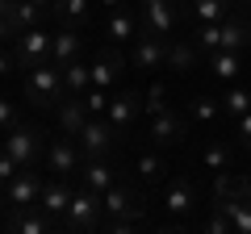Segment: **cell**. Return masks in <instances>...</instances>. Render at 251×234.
Masks as SVG:
<instances>
[{"label":"cell","instance_id":"6da1fadb","mask_svg":"<svg viewBox=\"0 0 251 234\" xmlns=\"http://www.w3.org/2000/svg\"><path fill=\"white\" fill-rule=\"evenodd\" d=\"M67 96V84H63V67L59 63H38L34 71H25V100L34 109H59Z\"/></svg>","mask_w":251,"mask_h":234},{"label":"cell","instance_id":"7a4b0ae2","mask_svg":"<svg viewBox=\"0 0 251 234\" xmlns=\"http://www.w3.org/2000/svg\"><path fill=\"white\" fill-rule=\"evenodd\" d=\"M100 201H105V213L113 217L117 230H126V226L143 222V213H147V201L138 197L134 188H126V184H113V188H109Z\"/></svg>","mask_w":251,"mask_h":234},{"label":"cell","instance_id":"3957f363","mask_svg":"<svg viewBox=\"0 0 251 234\" xmlns=\"http://www.w3.org/2000/svg\"><path fill=\"white\" fill-rule=\"evenodd\" d=\"M100 213H105V201H100V192L92 188H75L72 201H67V213H63V226L67 230H92V226L100 222Z\"/></svg>","mask_w":251,"mask_h":234},{"label":"cell","instance_id":"277c9868","mask_svg":"<svg viewBox=\"0 0 251 234\" xmlns=\"http://www.w3.org/2000/svg\"><path fill=\"white\" fill-rule=\"evenodd\" d=\"M13 54H17V67H25V71H34L38 63H50V42H54V34H46V29H25V34H17L13 38Z\"/></svg>","mask_w":251,"mask_h":234},{"label":"cell","instance_id":"5b68a950","mask_svg":"<svg viewBox=\"0 0 251 234\" xmlns=\"http://www.w3.org/2000/svg\"><path fill=\"white\" fill-rule=\"evenodd\" d=\"M75 142H80V155H84V159H105L109 146L117 142V130L109 126V117H88L84 130L75 134Z\"/></svg>","mask_w":251,"mask_h":234},{"label":"cell","instance_id":"8992f818","mask_svg":"<svg viewBox=\"0 0 251 234\" xmlns=\"http://www.w3.org/2000/svg\"><path fill=\"white\" fill-rule=\"evenodd\" d=\"M130 63H134L138 71H159V67H168V38L138 29L134 46H130Z\"/></svg>","mask_w":251,"mask_h":234},{"label":"cell","instance_id":"52a82bcc","mask_svg":"<svg viewBox=\"0 0 251 234\" xmlns=\"http://www.w3.org/2000/svg\"><path fill=\"white\" fill-rule=\"evenodd\" d=\"M4 151L21 163V167H38L42 163V134L34 126H13L4 138Z\"/></svg>","mask_w":251,"mask_h":234},{"label":"cell","instance_id":"ba28073f","mask_svg":"<svg viewBox=\"0 0 251 234\" xmlns=\"http://www.w3.org/2000/svg\"><path fill=\"white\" fill-rule=\"evenodd\" d=\"M184 138H188V121H184L172 105L163 109V113L151 117V142H155V146L172 151V146H184Z\"/></svg>","mask_w":251,"mask_h":234},{"label":"cell","instance_id":"9c48e42d","mask_svg":"<svg viewBox=\"0 0 251 234\" xmlns=\"http://www.w3.org/2000/svg\"><path fill=\"white\" fill-rule=\"evenodd\" d=\"M38 197H42V176H38L34 167H21L17 176L4 184V201H9V209L38 205Z\"/></svg>","mask_w":251,"mask_h":234},{"label":"cell","instance_id":"30bf717a","mask_svg":"<svg viewBox=\"0 0 251 234\" xmlns=\"http://www.w3.org/2000/svg\"><path fill=\"white\" fill-rule=\"evenodd\" d=\"M138 113H143V96H138V92H117V96H109V109H105V117H109V126L117 130V138L134 130Z\"/></svg>","mask_w":251,"mask_h":234},{"label":"cell","instance_id":"8fae6325","mask_svg":"<svg viewBox=\"0 0 251 234\" xmlns=\"http://www.w3.org/2000/svg\"><path fill=\"white\" fill-rule=\"evenodd\" d=\"M84 155H80V142H72V134L67 138H50V146H46V171L50 176H72V171H80Z\"/></svg>","mask_w":251,"mask_h":234},{"label":"cell","instance_id":"7c38bea8","mask_svg":"<svg viewBox=\"0 0 251 234\" xmlns=\"http://www.w3.org/2000/svg\"><path fill=\"white\" fill-rule=\"evenodd\" d=\"M176 17H180L176 0H143V29L147 34L168 38L172 29H176Z\"/></svg>","mask_w":251,"mask_h":234},{"label":"cell","instance_id":"4fadbf2b","mask_svg":"<svg viewBox=\"0 0 251 234\" xmlns=\"http://www.w3.org/2000/svg\"><path fill=\"white\" fill-rule=\"evenodd\" d=\"M9 230H17V234H46L50 230V213H46L42 205H25V209H9Z\"/></svg>","mask_w":251,"mask_h":234},{"label":"cell","instance_id":"5bb4252c","mask_svg":"<svg viewBox=\"0 0 251 234\" xmlns=\"http://www.w3.org/2000/svg\"><path fill=\"white\" fill-rule=\"evenodd\" d=\"M72 184H67V176H50V180L42 184V197H38V205L46 209L50 217H63L67 213V201H72Z\"/></svg>","mask_w":251,"mask_h":234},{"label":"cell","instance_id":"9a60e30c","mask_svg":"<svg viewBox=\"0 0 251 234\" xmlns=\"http://www.w3.org/2000/svg\"><path fill=\"white\" fill-rule=\"evenodd\" d=\"M214 209H222L230 217L234 234H251V197H226V192H214Z\"/></svg>","mask_w":251,"mask_h":234},{"label":"cell","instance_id":"2e32d148","mask_svg":"<svg viewBox=\"0 0 251 234\" xmlns=\"http://www.w3.org/2000/svg\"><path fill=\"white\" fill-rule=\"evenodd\" d=\"M54 113H59V130H63V134H80V130H84V121H88V105H84V96H80V92H75V96H72V92H67V96H63V105L59 109H54Z\"/></svg>","mask_w":251,"mask_h":234},{"label":"cell","instance_id":"e0dca14e","mask_svg":"<svg viewBox=\"0 0 251 234\" xmlns=\"http://www.w3.org/2000/svg\"><path fill=\"white\" fill-rule=\"evenodd\" d=\"M138 29H143V25H138V17H134L130 9H113V13H109V21H105V38H109L113 46L134 42V38H138Z\"/></svg>","mask_w":251,"mask_h":234},{"label":"cell","instance_id":"ac0fdd59","mask_svg":"<svg viewBox=\"0 0 251 234\" xmlns=\"http://www.w3.org/2000/svg\"><path fill=\"white\" fill-rule=\"evenodd\" d=\"M163 205H168V213H188V209L197 205V188H193V180H184V176L168 180V188H163Z\"/></svg>","mask_w":251,"mask_h":234},{"label":"cell","instance_id":"d6986e66","mask_svg":"<svg viewBox=\"0 0 251 234\" xmlns=\"http://www.w3.org/2000/svg\"><path fill=\"white\" fill-rule=\"evenodd\" d=\"M80 180H84V188L100 192V197L117 184V180H113V167H109L105 159H84V163H80Z\"/></svg>","mask_w":251,"mask_h":234},{"label":"cell","instance_id":"ffe728a7","mask_svg":"<svg viewBox=\"0 0 251 234\" xmlns=\"http://www.w3.org/2000/svg\"><path fill=\"white\" fill-rule=\"evenodd\" d=\"M247 46H251V21L230 13V17L222 21V46H218V50H239L243 54Z\"/></svg>","mask_w":251,"mask_h":234},{"label":"cell","instance_id":"44dd1931","mask_svg":"<svg viewBox=\"0 0 251 234\" xmlns=\"http://www.w3.org/2000/svg\"><path fill=\"white\" fill-rule=\"evenodd\" d=\"M80 50H84V38L75 34V25H67V29H59L54 34V42H50V63H72V59H80Z\"/></svg>","mask_w":251,"mask_h":234},{"label":"cell","instance_id":"7402d4cb","mask_svg":"<svg viewBox=\"0 0 251 234\" xmlns=\"http://www.w3.org/2000/svg\"><path fill=\"white\" fill-rule=\"evenodd\" d=\"M197 42H193V38H176V42H172L168 38V67L176 75H184V71H193V67H197Z\"/></svg>","mask_w":251,"mask_h":234},{"label":"cell","instance_id":"603a6c76","mask_svg":"<svg viewBox=\"0 0 251 234\" xmlns=\"http://www.w3.org/2000/svg\"><path fill=\"white\" fill-rule=\"evenodd\" d=\"M205 59H209V75H214V80L234 84V75L243 71V54L239 50H214V54H205Z\"/></svg>","mask_w":251,"mask_h":234},{"label":"cell","instance_id":"cb8c5ba5","mask_svg":"<svg viewBox=\"0 0 251 234\" xmlns=\"http://www.w3.org/2000/svg\"><path fill=\"white\" fill-rule=\"evenodd\" d=\"M201 163H205L214 176L230 171V167H234V142H226V138H214V142L205 146V155H201Z\"/></svg>","mask_w":251,"mask_h":234},{"label":"cell","instance_id":"d4e9b609","mask_svg":"<svg viewBox=\"0 0 251 234\" xmlns=\"http://www.w3.org/2000/svg\"><path fill=\"white\" fill-rule=\"evenodd\" d=\"M46 9H38L34 0H13V13H9V25H13V38L25 34V29L38 25V17H42Z\"/></svg>","mask_w":251,"mask_h":234},{"label":"cell","instance_id":"484cf974","mask_svg":"<svg viewBox=\"0 0 251 234\" xmlns=\"http://www.w3.org/2000/svg\"><path fill=\"white\" fill-rule=\"evenodd\" d=\"M234 13L230 0H193L188 4V17H197V21H226Z\"/></svg>","mask_w":251,"mask_h":234},{"label":"cell","instance_id":"4316f807","mask_svg":"<svg viewBox=\"0 0 251 234\" xmlns=\"http://www.w3.org/2000/svg\"><path fill=\"white\" fill-rule=\"evenodd\" d=\"M88 4L92 0H54L50 13L63 21V25H84V21H88Z\"/></svg>","mask_w":251,"mask_h":234},{"label":"cell","instance_id":"83f0119b","mask_svg":"<svg viewBox=\"0 0 251 234\" xmlns=\"http://www.w3.org/2000/svg\"><path fill=\"white\" fill-rule=\"evenodd\" d=\"M63 84H67V92H84V88H92V67L88 63H80V59H72V63H63Z\"/></svg>","mask_w":251,"mask_h":234},{"label":"cell","instance_id":"f1b7e54d","mask_svg":"<svg viewBox=\"0 0 251 234\" xmlns=\"http://www.w3.org/2000/svg\"><path fill=\"white\" fill-rule=\"evenodd\" d=\"M134 167H138V180H143V184H155V180H163V171H168V163H163V159H159L155 151H143V155H138V163H134Z\"/></svg>","mask_w":251,"mask_h":234},{"label":"cell","instance_id":"f546056e","mask_svg":"<svg viewBox=\"0 0 251 234\" xmlns=\"http://www.w3.org/2000/svg\"><path fill=\"white\" fill-rule=\"evenodd\" d=\"M247 109H251V92L239 88V84H230L226 96H222V113H226V117H243Z\"/></svg>","mask_w":251,"mask_h":234},{"label":"cell","instance_id":"4dcf8cb0","mask_svg":"<svg viewBox=\"0 0 251 234\" xmlns=\"http://www.w3.org/2000/svg\"><path fill=\"white\" fill-rule=\"evenodd\" d=\"M188 113L197 117V121H218V113H222V100H214V96H197L193 105H188Z\"/></svg>","mask_w":251,"mask_h":234},{"label":"cell","instance_id":"1f68e13d","mask_svg":"<svg viewBox=\"0 0 251 234\" xmlns=\"http://www.w3.org/2000/svg\"><path fill=\"white\" fill-rule=\"evenodd\" d=\"M80 96H84V105H88V113H92V117L109 109V88H97V84H92V88H84Z\"/></svg>","mask_w":251,"mask_h":234},{"label":"cell","instance_id":"d6a6232c","mask_svg":"<svg viewBox=\"0 0 251 234\" xmlns=\"http://www.w3.org/2000/svg\"><path fill=\"white\" fill-rule=\"evenodd\" d=\"M163 109H168V88H163V84H155V88L143 96V113L155 117V113H163Z\"/></svg>","mask_w":251,"mask_h":234},{"label":"cell","instance_id":"836d02e7","mask_svg":"<svg viewBox=\"0 0 251 234\" xmlns=\"http://www.w3.org/2000/svg\"><path fill=\"white\" fill-rule=\"evenodd\" d=\"M234 146L251 151V109H247L243 117H234Z\"/></svg>","mask_w":251,"mask_h":234},{"label":"cell","instance_id":"e575fe53","mask_svg":"<svg viewBox=\"0 0 251 234\" xmlns=\"http://www.w3.org/2000/svg\"><path fill=\"white\" fill-rule=\"evenodd\" d=\"M205 230H209V234H230L234 226H230V217H226L222 209H214V205H209V222H205Z\"/></svg>","mask_w":251,"mask_h":234},{"label":"cell","instance_id":"d590c367","mask_svg":"<svg viewBox=\"0 0 251 234\" xmlns=\"http://www.w3.org/2000/svg\"><path fill=\"white\" fill-rule=\"evenodd\" d=\"M13 126H21V121H17V109H13V105H9V100H4V96H0V130L9 134Z\"/></svg>","mask_w":251,"mask_h":234},{"label":"cell","instance_id":"8d00e7d4","mask_svg":"<svg viewBox=\"0 0 251 234\" xmlns=\"http://www.w3.org/2000/svg\"><path fill=\"white\" fill-rule=\"evenodd\" d=\"M9 13H13V0H0V42L13 38V25H9Z\"/></svg>","mask_w":251,"mask_h":234},{"label":"cell","instance_id":"74e56055","mask_svg":"<svg viewBox=\"0 0 251 234\" xmlns=\"http://www.w3.org/2000/svg\"><path fill=\"white\" fill-rule=\"evenodd\" d=\"M13 67H17V54H9V50H0V75H9Z\"/></svg>","mask_w":251,"mask_h":234},{"label":"cell","instance_id":"f35d334b","mask_svg":"<svg viewBox=\"0 0 251 234\" xmlns=\"http://www.w3.org/2000/svg\"><path fill=\"white\" fill-rule=\"evenodd\" d=\"M97 4H109V9H126V0H97Z\"/></svg>","mask_w":251,"mask_h":234},{"label":"cell","instance_id":"ab89813d","mask_svg":"<svg viewBox=\"0 0 251 234\" xmlns=\"http://www.w3.org/2000/svg\"><path fill=\"white\" fill-rule=\"evenodd\" d=\"M34 4H38V9H46V13H50V4H54V0H34Z\"/></svg>","mask_w":251,"mask_h":234},{"label":"cell","instance_id":"60d3db41","mask_svg":"<svg viewBox=\"0 0 251 234\" xmlns=\"http://www.w3.org/2000/svg\"><path fill=\"white\" fill-rule=\"evenodd\" d=\"M188 4H193V0H176V9H180V13H188Z\"/></svg>","mask_w":251,"mask_h":234},{"label":"cell","instance_id":"b9f144b4","mask_svg":"<svg viewBox=\"0 0 251 234\" xmlns=\"http://www.w3.org/2000/svg\"><path fill=\"white\" fill-rule=\"evenodd\" d=\"M0 197H4V184H0Z\"/></svg>","mask_w":251,"mask_h":234},{"label":"cell","instance_id":"7bdbcfd3","mask_svg":"<svg viewBox=\"0 0 251 234\" xmlns=\"http://www.w3.org/2000/svg\"><path fill=\"white\" fill-rule=\"evenodd\" d=\"M247 9H251V0H247Z\"/></svg>","mask_w":251,"mask_h":234}]
</instances>
